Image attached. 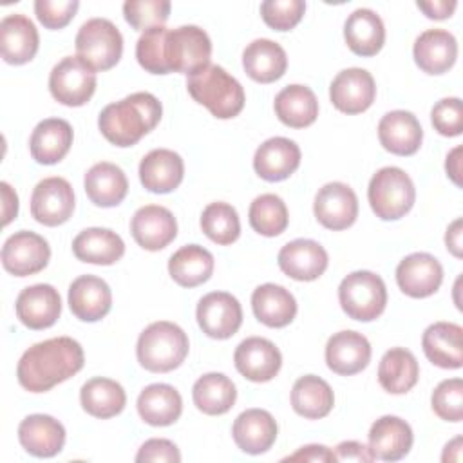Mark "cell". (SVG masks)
<instances>
[{"mask_svg":"<svg viewBox=\"0 0 463 463\" xmlns=\"http://www.w3.org/2000/svg\"><path fill=\"white\" fill-rule=\"evenodd\" d=\"M80 402L85 412L94 418H112L118 416L127 403L125 389L110 378H90L83 383L80 391Z\"/></svg>","mask_w":463,"mask_h":463,"instance_id":"obj_41","label":"cell"},{"mask_svg":"<svg viewBox=\"0 0 463 463\" xmlns=\"http://www.w3.org/2000/svg\"><path fill=\"white\" fill-rule=\"evenodd\" d=\"M443 280V268L439 260L425 251H416L400 260L396 268L398 288L412 298H425L434 295Z\"/></svg>","mask_w":463,"mask_h":463,"instance_id":"obj_14","label":"cell"},{"mask_svg":"<svg viewBox=\"0 0 463 463\" xmlns=\"http://www.w3.org/2000/svg\"><path fill=\"white\" fill-rule=\"evenodd\" d=\"M367 199L376 217L382 221H396L414 206L416 188L405 170L383 166L371 177Z\"/></svg>","mask_w":463,"mask_h":463,"instance_id":"obj_5","label":"cell"},{"mask_svg":"<svg viewBox=\"0 0 463 463\" xmlns=\"http://www.w3.org/2000/svg\"><path fill=\"white\" fill-rule=\"evenodd\" d=\"M317 221L327 230H345L358 217V199L354 190L340 181L324 184L313 203Z\"/></svg>","mask_w":463,"mask_h":463,"instance_id":"obj_13","label":"cell"},{"mask_svg":"<svg viewBox=\"0 0 463 463\" xmlns=\"http://www.w3.org/2000/svg\"><path fill=\"white\" fill-rule=\"evenodd\" d=\"M233 362L244 378L262 383L273 380L279 374L282 354L271 340L262 336H250L237 345Z\"/></svg>","mask_w":463,"mask_h":463,"instance_id":"obj_15","label":"cell"},{"mask_svg":"<svg viewBox=\"0 0 463 463\" xmlns=\"http://www.w3.org/2000/svg\"><path fill=\"white\" fill-rule=\"evenodd\" d=\"M161 114V101L154 94L134 92L107 105L98 118V127L109 143L116 146H132L156 128Z\"/></svg>","mask_w":463,"mask_h":463,"instance_id":"obj_2","label":"cell"},{"mask_svg":"<svg viewBox=\"0 0 463 463\" xmlns=\"http://www.w3.org/2000/svg\"><path fill=\"white\" fill-rule=\"evenodd\" d=\"M461 146H456L449 152L447 161H445V170L447 175L452 179L456 186H461Z\"/></svg>","mask_w":463,"mask_h":463,"instance_id":"obj_57","label":"cell"},{"mask_svg":"<svg viewBox=\"0 0 463 463\" xmlns=\"http://www.w3.org/2000/svg\"><path fill=\"white\" fill-rule=\"evenodd\" d=\"M188 347V336L177 324L159 320L143 329L137 338L136 354L146 371L168 373L184 362Z\"/></svg>","mask_w":463,"mask_h":463,"instance_id":"obj_4","label":"cell"},{"mask_svg":"<svg viewBox=\"0 0 463 463\" xmlns=\"http://www.w3.org/2000/svg\"><path fill=\"white\" fill-rule=\"evenodd\" d=\"M335 458L336 461H362V463H369L374 459L373 452L369 447H365L360 441H342L335 447Z\"/></svg>","mask_w":463,"mask_h":463,"instance_id":"obj_53","label":"cell"},{"mask_svg":"<svg viewBox=\"0 0 463 463\" xmlns=\"http://www.w3.org/2000/svg\"><path fill=\"white\" fill-rule=\"evenodd\" d=\"M2 190V215H4V226H7L18 213V195L16 192L9 186V183L2 181L0 183Z\"/></svg>","mask_w":463,"mask_h":463,"instance_id":"obj_56","label":"cell"},{"mask_svg":"<svg viewBox=\"0 0 463 463\" xmlns=\"http://www.w3.org/2000/svg\"><path fill=\"white\" fill-rule=\"evenodd\" d=\"M412 54L423 72L443 74L456 63L458 42L445 29H427L416 38Z\"/></svg>","mask_w":463,"mask_h":463,"instance_id":"obj_30","label":"cell"},{"mask_svg":"<svg viewBox=\"0 0 463 463\" xmlns=\"http://www.w3.org/2000/svg\"><path fill=\"white\" fill-rule=\"evenodd\" d=\"M380 145L396 156H412L420 150L423 130L412 112L391 110L378 123Z\"/></svg>","mask_w":463,"mask_h":463,"instance_id":"obj_23","label":"cell"},{"mask_svg":"<svg viewBox=\"0 0 463 463\" xmlns=\"http://www.w3.org/2000/svg\"><path fill=\"white\" fill-rule=\"evenodd\" d=\"M430 121L438 134L454 137L463 132V103L459 98H443L430 110Z\"/></svg>","mask_w":463,"mask_h":463,"instance_id":"obj_50","label":"cell"},{"mask_svg":"<svg viewBox=\"0 0 463 463\" xmlns=\"http://www.w3.org/2000/svg\"><path fill=\"white\" fill-rule=\"evenodd\" d=\"M183 177L184 163L174 150H150L139 163V181L152 194H168L175 190Z\"/></svg>","mask_w":463,"mask_h":463,"instance_id":"obj_28","label":"cell"},{"mask_svg":"<svg viewBox=\"0 0 463 463\" xmlns=\"http://www.w3.org/2000/svg\"><path fill=\"white\" fill-rule=\"evenodd\" d=\"M445 244L447 250L454 255V257H461V219H456L445 233Z\"/></svg>","mask_w":463,"mask_h":463,"instance_id":"obj_58","label":"cell"},{"mask_svg":"<svg viewBox=\"0 0 463 463\" xmlns=\"http://www.w3.org/2000/svg\"><path fill=\"white\" fill-rule=\"evenodd\" d=\"M188 94L199 105L206 107L219 119L235 118L244 109V89L221 65H206L188 76Z\"/></svg>","mask_w":463,"mask_h":463,"instance_id":"obj_3","label":"cell"},{"mask_svg":"<svg viewBox=\"0 0 463 463\" xmlns=\"http://www.w3.org/2000/svg\"><path fill=\"white\" fill-rule=\"evenodd\" d=\"M137 412L145 423L152 427H166L179 420L183 412V398L179 391L168 383H152L139 392Z\"/></svg>","mask_w":463,"mask_h":463,"instance_id":"obj_32","label":"cell"},{"mask_svg":"<svg viewBox=\"0 0 463 463\" xmlns=\"http://www.w3.org/2000/svg\"><path fill=\"white\" fill-rule=\"evenodd\" d=\"M242 67L251 80L259 83H273L284 76L288 56L277 42L259 38L246 45L242 52Z\"/></svg>","mask_w":463,"mask_h":463,"instance_id":"obj_34","label":"cell"},{"mask_svg":"<svg viewBox=\"0 0 463 463\" xmlns=\"http://www.w3.org/2000/svg\"><path fill=\"white\" fill-rule=\"evenodd\" d=\"M130 233L141 248L148 251H159L175 239L177 221L168 208L159 204H146L136 210L132 215Z\"/></svg>","mask_w":463,"mask_h":463,"instance_id":"obj_17","label":"cell"},{"mask_svg":"<svg viewBox=\"0 0 463 463\" xmlns=\"http://www.w3.org/2000/svg\"><path fill=\"white\" fill-rule=\"evenodd\" d=\"M72 127L60 118L40 121L29 139V150L36 163L54 165L61 161L72 145Z\"/></svg>","mask_w":463,"mask_h":463,"instance_id":"obj_31","label":"cell"},{"mask_svg":"<svg viewBox=\"0 0 463 463\" xmlns=\"http://www.w3.org/2000/svg\"><path fill=\"white\" fill-rule=\"evenodd\" d=\"M279 268L291 279L309 282L318 279L327 268V251L313 239H295L279 251Z\"/></svg>","mask_w":463,"mask_h":463,"instance_id":"obj_19","label":"cell"},{"mask_svg":"<svg viewBox=\"0 0 463 463\" xmlns=\"http://www.w3.org/2000/svg\"><path fill=\"white\" fill-rule=\"evenodd\" d=\"M335 405L331 385L315 374H306L293 383L291 407L306 420L326 418Z\"/></svg>","mask_w":463,"mask_h":463,"instance_id":"obj_40","label":"cell"},{"mask_svg":"<svg viewBox=\"0 0 463 463\" xmlns=\"http://www.w3.org/2000/svg\"><path fill=\"white\" fill-rule=\"evenodd\" d=\"M166 27H152L143 31L136 43V58L137 63L152 74H168V63L165 56V45H166V36H168Z\"/></svg>","mask_w":463,"mask_h":463,"instance_id":"obj_46","label":"cell"},{"mask_svg":"<svg viewBox=\"0 0 463 463\" xmlns=\"http://www.w3.org/2000/svg\"><path fill=\"white\" fill-rule=\"evenodd\" d=\"M275 114L277 118L291 127L304 128L315 123L318 116V101L315 92L306 85H288L275 96Z\"/></svg>","mask_w":463,"mask_h":463,"instance_id":"obj_38","label":"cell"},{"mask_svg":"<svg viewBox=\"0 0 463 463\" xmlns=\"http://www.w3.org/2000/svg\"><path fill=\"white\" fill-rule=\"evenodd\" d=\"M425 356L441 369H459L463 365V329L452 322L430 324L423 336Z\"/></svg>","mask_w":463,"mask_h":463,"instance_id":"obj_29","label":"cell"},{"mask_svg":"<svg viewBox=\"0 0 463 463\" xmlns=\"http://www.w3.org/2000/svg\"><path fill=\"white\" fill-rule=\"evenodd\" d=\"M137 463H146V461H165V463H179L181 461V452L179 449L170 441L163 438H152L146 439L137 454H136Z\"/></svg>","mask_w":463,"mask_h":463,"instance_id":"obj_52","label":"cell"},{"mask_svg":"<svg viewBox=\"0 0 463 463\" xmlns=\"http://www.w3.org/2000/svg\"><path fill=\"white\" fill-rule=\"evenodd\" d=\"M192 398L201 412L208 416H219L233 407L237 400V389L226 374L208 373L195 380L192 387Z\"/></svg>","mask_w":463,"mask_h":463,"instance_id":"obj_43","label":"cell"},{"mask_svg":"<svg viewBox=\"0 0 463 463\" xmlns=\"http://www.w3.org/2000/svg\"><path fill=\"white\" fill-rule=\"evenodd\" d=\"M412 441L411 425L398 416H382L369 429V449L374 459L398 461L409 454Z\"/></svg>","mask_w":463,"mask_h":463,"instance_id":"obj_27","label":"cell"},{"mask_svg":"<svg viewBox=\"0 0 463 463\" xmlns=\"http://www.w3.org/2000/svg\"><path fill=\"white\" fill-rule=\"evenodd\" d=\"M85 364V354L78 340L56 336L31 345L16 367L18 383L29 392H45L69 380Z\"/></svg>","mask_w":463,"mask_h":463,"instance_id":"obj_1","label":"cell"},{"mask_svg":"<svg viewBox=\"0 0 463 463\" xmlns=\"http://www.w3.org/2000/svg\"><path fill=\"white\" fill-rule=\"evenodd\" d=\"M80 7L78 0H36L34 13L40 24L47 29L65 27Z\"/></svg>","mask_w":463,"mask_h":463,"instance_id":"obj_51","label":"cell"},{"mask_svg":"<svg viewBox=\"0 0 463 463\" xmlns=\"http://www.w3.org/2000/svg\"><path fill=\"white\" fill-rule=\"evenodd\" d=\"M416 5H418V9H421L425 13L427 18L445 20V18L452 16L458 4L454 0H434V2H418Z\"/></svg>","mask_w":463,"mask_h":463,"instance_id":"obj_55","label":"cell"},{"mask_svg":"<svg viewBox=\"0 0 463 463\" xmlns=\"http://www.w3.org/2000/svg\"><path fill=\"white\" fill-rule=\"evenodd\" d=\"M165 56L170 72L194 74L210 65L212 42L204 29L197 25H181L168 31Z\"/></svg>","mask_w":463,"mask_h":463,"instance_id":"obj_8","label":"cell"},{"mask_svg":"<svg viewBox=\"0 0 463 463\" xmlns=\"http://www.w3.org/2000/svg\"><path fill=\"white\" fill-rule=\"evenodd\" d=\"M300 165V148L295 141L288 137H269L266 139L253 156V168L257 175L264 181H284Z\"/></svg>","mask_w":463,"mask_h":463,"instance_id":"obj_21","label":"cell"},{"mask_svg":"<svg viewBox=\"0 0 463 463\" xmlns=\"http://www.w3.org/2000/svg\"><path fill=\"white\" fill-rule=\"evenodd\" d=\"M74 212V192L63 177L42 179L31 195V215L43 226H60Z\"/></svg>","mask_w":463,"mask_h":463,"instance_id":"obj_11","label":"cell"},{"mask_svg":"<svg viewBox=\"0 0 463 463\" xmlns=\"http://www.w3.org/2000/svg\"><path fill=\"white\" fill-rule=\"evenodd\" d=\"M306 2L302 0H266L260 4V16L275 31L293 29L304 16Z\"/></svg>","mask_w":463,"mask_h":463,"instance_id":"obj_49","label":"cell"},{"mask_svg":"<svg viewBox=\"0 0 463 463\" xmlns=\"http://www.w3.org/2000/svg\"><path fill=\"white\" fill-rule=\"evenodd\" d=\"M284 461H313V463H329L336 461L335 452L324 445H306L295 454L284 458Z\"/></svg>","mask_w":463,"mask_h":463,"instance_id":"obj_54","label":"cell"},{"mask_svg":"<svg viewBox=\"0 0 463 463\" xmlns=\"http://www.w3.org/2000/svg\"><path fill=\"white\" fill-rule=\"evenodd\" d=\"M49 90L58 103L81 107L96 90V72L78 56H65L49 74Z\"/></svg>","mask_w":463,"mask_h":463,"instance_id":"obj_9","label":"cell"},{"mask_svg":"<svg viewBox=\"0 0 463 463\" xmlns=\"http://www.w3.org/2000/svg\"><path fill=\"white\" fill-rule=\"evenodd\" d=\"M369 360L371 344L362 333L338 331L326 344V364L336 374H356L367 367Z\"/></svg>","mask_w":463,"mask_h":463,"instance_id":"obj_20","label":"cell"},{"mask_svg":"<svg viewBox=\"0 0 463 463\" xmlns=\"http://www.w3.org/2000/svg\"><path fill=\"white\" fill-rule=\"evenodd\" d=\"M195 317L203 333L210 338L226 340L239 331L242 324V307L232 293L212 291L199 300Z\"/></svg>","mask_w":463,"mask_h":463,"instance_id":"obj_12","label":"cell"},{"mask_svg":"<svg viewBox=\"0 0 463 463\" xmlns=\"http://www.w3.org/2000/svg\"><path fill=\"white\" fill-rule=\"evenodd\" d=\"M72 251L81 262L110 266L123 257L125 242L109 228H87L74 237Z\"/></svg>","mask_w":463,"mask_h":463,"instance_id":"obj_37","label":"cell"},{"mask_svg":"<svg viewBox=\"0 0 463 463\" xmlns=\"http://www.w3.org/2000/svg\"><path fill=\"white\" fill-rule=\"evenodd\" d=\"M40 36L25 14H7L0 22V52L5 63L24 65L38 51Z\"/></svg>","mask_w":463,"mask_h":463,"instance_id":"obj_22","label":"cell"},{"mask_svg":"<svg viewBox=\"0 0 463 463\" xmlns=\"http://www.w3.org/2000/svg\"><path fill=\"white\" fill-rule=\"evenodd\" d=\"M76 56L94 72L112 69L123 54V36L107 18L87 20L74 40Z\"/></svg>","mask_w":463,"mask_h":463,"instance_id":"obj_7","label":"cell"},{"mask_svg":"<svg viewBox=\"0 0 463 463\" xmlns=\"http://www.w3.org/2000/svg\"><path fill=\"white\" fill-rule=\"evenodd\" d=\"M418 360L405 347H392L380 360L378 382L391 394L409 392L418 383Z\"/></svg>","mask_w":463,"mask_h":463,"instance_id":"obj_39","label":"cell"},{"mask_svg":"<svg viewBox=\"0 0 463 463\" xmlns=\"http://www.w3.org/2000/svg\"><path fill=\"white\" fill-rule=\"evenodd\" d=\"M432 411L445 421H461L463 418V380L450 378L438 383L430 398Z\"/></svg>","mask_w":463,"mask_h":463,"instance_id":"obj_48","label":"cell"},{"mask_svg":"<svg viewBox=\"0 0 463 463\" xmlns=\"http://www.w3.org/2000/svg\"><path fill=\"white\" fill-rule=\"evenodd\" d=\"M201 230L215 244L228 246L241 235V221L237 210L228 203H210L201 213Z\"/></svg>","mask_w":463,"mask_h":463,"instance_id":"obj_45","label":"cell"},{"mask_svg":"<svg viewBox=\"0 0 463 463\" xmlns=\"http://www.w3.org/2000/svg\"><path fill=\"white\" fill-rule=\"evenodd\" d=\"M251 309L259 322L268 327H284L297 315L295 297L279 284H262L251 293Z\"/></svg>","mask_w":463,"mask_h":463,"instance_id":"obj_36","label":"cell"},{"mask_svg":"<svg viewBox=\"0 0 463 463\" xmlns=\"http://www.w3.org/2000/svg\"><path fill=\"white\" fill-rule=\"evenodd\" d=\"M344 38L354 54L374 56L383 47L385 27L373 9L360 7L347 16L344 24Z\"/></svg>","mask_w":463,"mask_h":463,"instance_id":"obj_33","label":"cell"},{"mask_svg":"<svg viewBox=\"0 0 463 463\" xmlns=\"http://www.w3.org/2000/svg\"><path fill=\"white\" fill-rule=\"evenodd\" d=\"M20 445L36 458H52L65 443L63 425L49 414H29L18 425Z\"/></svg>","mask_w":463,"mask_h":463,"instance_id":"obj_24","label":"cell"},{"mask_svg":"<svg viewBox=\"0 0 463 463\" xmlns=\"http://www.w3.org/2000/svg\"><path fill=\"white\" fill-rule=\"evenodd\" d=\"M112 306L109 284L94 275H81L69 286V307L83 322L101 320Z\"/></svg>","mask_w":463,"mask_h":463,"instance_id":"obj_25","label":"cell"},{"mask_svg":"<svg viewBox=\"0 0 463 463\" xmlns=\"http://www.w3.org/2000/svg\"><path fill=\"white\" fill-rule=\"evenodd\" d=\"M168 273L179 286L195 288L212 277L213 255L199 244H186L170 257Z\"/></svg>","mask_w":463,"mask_h":463,"instance_id":"obj_42","label":"cell"},{"mask_svg":"<svg viewBox=\"0 0 463 463\" xmlns=\"http://www.w3.org/2000/svg\"><path fill=\"white\" fill-rule=\"evenodd\" d=\"M83 186L90 203L101 208L118 206L128 192V181L125 172L118 165L109 161L92 165L85 174Z\"/></svg>","mask_w":463,"mask_h":463,"instance_id":"obj_35","label":"cell"},{"mask_svg":"<svg viewBox=\"0 0 463 463\" xmlns=\"http://www.w3.org/2000/svg\"><path fill=\"white\" fill-rule=\"evenodd\" d=\"M51 259L47 241L27 230H20L7 237L2 246V266L14 277H27L42 271Z\"/></svg>","mask_w":463,"mask_h":463,"instance_id":"obj_10","label":"cell"},{"mask_svg":"<svg viewBox=\"0 0 463 463\" xmlns=\"http://www.w3.org/2000/svg\"><path fill=\"white\" fill-rule=\"evenodd\" d=\"M338 300L349 318L371 322L385 309L387 288L382 277L373 271H353L340 282Z\"/></svg>","mask_w":463,"mask_h":463,"instance_id":"obj_6","label":"cell"},{"mask_svg":"<svg viewBox=\"0 0 463 463\" xmlns=\"http://www.w3.org/2000/svg\"><path fill=\"white\" fill-rule=\"evenodd\" d=\"M277 421L264 409H246L232 427L235 445L246 454H262L271 449L277 439Z\"/></svg>","mask_w":463,"mask_h":463,"instance_id":"obj_26","label":"cell"},{"mask_svg":"<svg viewBox=\"0 0 463 463\" xmlns=\"http://www.w3.org/2000/svg\"><path fill=\"white\" fill-rule=\"evenodd\" d=\"M250 226L264 235V237H277L288 228V208L286 203L275 194H262L253 199L248 212Z\"/></svg>","mask_w":463,"mask_h":463,"instance_id":"obj_44","label":"cell"},{"mask_svg":"<svg viewBox=\"0 0 463 463\" xmlns=\"http://www.w3.org/2000/svg\"><path fill=\"white\" fill-rule=\"evenodd\" d=\"M14 309L25 327L34 331L47 329L60 318L61 298L51 284H34L20 291Z\"/></svg>","mask_w":463,"mask_h":463,"instance_id":"obj_18","label":"cell"},{"mask_svg":"<svg viewBox=\"0 0 463 463\" xmlns=\"http://www.w3.org/2000/svg\"><path fill=\"white\" fill-rule=\"evenodd\" d=\"M376 96V85L365 69L351 67L340 71L329 87L333 105L344 114H360L367 110Z\"/></svg>","mask_w":463,"mask_h":463,"instance_id":"obj_16","label":"cell"},{"mask_svg":"<svg viewBox=\"0 0 463 463\" xmlns=\"http://www.w3.org/2000/svg\"><path fill=\"white\" fill-rule=\"evenodd\" d=\"M168 0H127L123 4L125 20L139 31L161 27L170 14Z\"/></svg>","mask_w":463,"mask_h":463,"instance_id":"obj_47","label":"cell"}]
</instances>
